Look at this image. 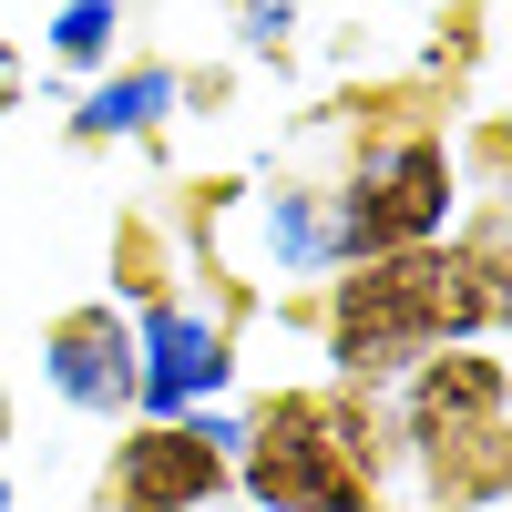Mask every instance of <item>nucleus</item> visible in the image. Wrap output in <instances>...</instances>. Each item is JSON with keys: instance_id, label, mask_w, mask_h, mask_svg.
<instances>
[{"instance_id": "0eeeda50", "label": "nucleus", "mask_w": 512, "mask_h": 512, "mask_svg": "<svg viewBox=\"0 0 512 512\" xmlns=\"http://www.w3.org/2000/svg\"><path fill=\"white\" fill-rule=\"evenodd\" d=\"M41 379L52 400L82 410V420H134V318L113 297H82L41 328Z\"/></svg>"}, {"instance_id": "9b49d317", "label": "nucleus", "mask_w": 512, "mask_h": 512, "mask_svg": "<svg viewBox=\"0 0 512 512\" xmlns=\"http://www.w3.org/2000/svg\"><path fill=\"white\" fill-rule=\"evenodd\" d=\"M0 113H11V82H0Z\"/></svg>"}, {"instance_id": "20e7f679", "label": "nucleus", "mask_w": 512, "mask_h": 512, "mask_svg": "<svg viewBox=\"0 0 512 512\" xmlns=\"http://www.w3.org/2000/svg\"><path fill=\"white\" fill-rule=\"evenodd\" d=\"M451 226H461L451 123H410V134L359 144L349 185L328 195V246H338V267H359V256H410V246H441Z\"/></svg>"}, {"instance_id": "f03ea898", "label": "nucleus", "mask_w": 512, "mask_h": 512, "mask_svg": "<svg viewBox=\"0 0 512 512\" xmlns=\"http://www.w3.org/2000/svg\"><path fill=\"white\" fill-rule=\"evenodd\" d=\"M390 482V441H379L369 390L328 379V390H277L236 420V492L256 512H379Z\"/></svg>"}, {"instance_id": "9d476101", "label": "nucleus", "mask_w": 512, "mask_h": 512, "mask_svg": "<svg viewBox=\"0 0 512 512\" xmlns=\"http://www.w3.org/2000/svg\"><path fill=\"white\" fill-rule=\"evenodd\" d=\"M113 31H123V0H62V21H52V62H103Z\"/></svg>"}, {"instance_id": "6e6552de", "label": "nucleus", "mask_w": 512, "mask_h": 512, "mask_svg": "<svg viewBox=\"0 0 512 512\" xmlns=\"http://www.w3.org/2000/svg\"><path fill=\"white\" fill-rule=\"evenodd\" d=\"M175 103H185L175 62H134V72H113V82H93V93H82L72 134H82V144H113V134H154V123L175 113Z\"/></svg>"}, {"instance_id": "7ed1b4c3", "label": "nucleus", "mask_w": 512, "mask_h": 512, "mask_svg": "<svg viewBox=\"0 0 512 512\" xmlns=\"http://www.w3.org/2000/svg\"><path fill=\"white\" fill-rule=\"evenodd\" d=\"M400 451L431 512H502L512 492V369L492 338L431 349L420 369H400Z\"/></svg>"}, {"instance_id": "423d86ee", "label": "nucleus", "mask_w": 512, "mask_h": 512, "mask_svg": "<svg viewBox=\"0 0 512 512\" xmlns=\"http://www.w3.org/2000/svg\"><path fill=\"white\" fill-rule=\"evenodd\" d=\"M226 379H236L226 318L185 308V297H144V318H134V410L144 420H185V410L216 400Z\"/></svg>"}, {"instance_id": "1a4fd4ad", "label": "nucleus", "mask_w": 512, "mask_h": 512, "mask_svg": "<svg viewBox=\"0 0 512 512\" xmlns=\"http://www.w3.org/2000/svg\"><path fill=\"white\" fill-rule=\"evenodd\" d=\"M267 246H277L287 277H328V267H338V246H328V195L277 185V195H267Z\"/></svg>"}, {"instance_id": "39448f33", "label": "nucleus", "mask_w": 512, "mask_h": 512, "mask_svg": "<svg viewBox=\"0 0 512 512\" xmlns=\"http://www.w3.org/2000/svg\"><path fill=\"white\" fill-rule=\"evenodd\" d=\"M236 482V420L226 410H185V420H134L103 461V502L113 512H205Z\"/></svg>"}, {"instance_id": "f257e3e1", "label": "nucleus", "mask_w": 512, "mask_h": 512, "mask_svg": "<svg viewBox=\"0 0 512 512\" xmlns=\"http://www.w3.org/2000/svg\"><path fill=\"white\" fill-rule=\"evenodd\" d=\"M492 328H502V205H482L441 246L359 256V267L328 277V369L349 390H379L431 349H461V338H492Z\"/></svg>"}]
</instances>
